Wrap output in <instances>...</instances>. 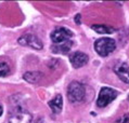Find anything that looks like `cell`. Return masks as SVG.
<instances>
[{
  "label": "cell",
  "instance_id": "cell-1",
  "mask_svg": "<svg viewBox=\"0 0 129 123\" xmlns=\"http://www.w3.org/2000/svg\"><path fill=\"white\" fill-rule=\"evenodd\" d=\"M67 96L72 103H80L85 99L86 91L85 86L80 82L73 81L69 86L67 90Z\"/></svg>",
  "mask_w": 129,
  "mask_h": 123
},
{
  "label": "cell",
  "instance_id": "cell-2",
  "mask_svg": "<svg viewBox=\"0 0 129 123\" xmlns=\"http://www.w3.org/2000/svg\"><path fill=\"white\" fill-rule=\"evenodd\" d=\"M116 48V43L111 38L98 39L94 43V50L101 56H107L112 53Z\"/></svg>",
  "mask_w": 129,
  "mask_h": 123
},
{
  "label": "cell",
  "instance_id": "cell-3",
  "mask_svg": "<svg viewBox=\"0 0 129 123\" xmlns=\"http://www.w3.org/2000/svg\"><path fill=\"white\" fill-rule=\"evenodd\" d=\"M117 97V92L111 88H102L96 100L99 107H106Z\"/></svg>",
  "mask_w": 129,
  "mask_h": 123
},
{
  "label": "cell",
  "instance_id": "cell-4",
  "mask_svg": "<svg viewBox=\"0 0 129 123\" xmlns=\"http://www.w3.org/2000/svg\"><path fill=\"white\" fill-rule=\"evenodd\" d=\"M50 37H51L53 44H59V43H63L67 40H71V38L73 37V32L69 28L58 27L51 32Z\"/></svg>",
  "mask_w": 129,
  "mask_h": 123
},
{
  "label": "cell",
  "instance_id": "cell-5",
  "mask_svg": "<svg viewBox=\"0 0 129 123\" xmlns=\"http://www.w3.org/2000/svg\"><path fill=\"white\" fill-rule=\"evenodd\" d=\"M19 43L22 45H27L30 46L33 49L36 50H40L42 49V42L40 41L37 36L35 35H24L19 39Z\"/></svg>",
  "mask_w": 129,
  "mask_h": 123
},
{
  "label": "cell",
  "instance_id": "cell-6",
  "mask_svg": "<svg viewBox=\"0 0 129 123\" xmlns=\"http://www.w3.org/2000/svg\"><path fill=\"white\" fill-rule=\"evenodd\" d=\"M70 60L75 68H80L88 63V56L82 52H74L73 54H71Z\"/></svg>",
  "mask_w": 129,
  "mask_h": 123
},
{
  "label": "cell",
  "instance_id": "cell-7",
  "mask_svg": "<svg viewBox=\"0 0 129 123\" xmlns=\"http://www.w3.org/2000/svg\"><path fill=\"white\" fill-rule=\"evenodd\" d=\"M9 123H31V115L27 111L20 110L10 118Z\"/></svg>",
  "mask_w": 129,
  "mask_h": 123
},
{
  "label": "cell",
  "instance_id": "cell-8",
  "mask_svg": "<svg viewBox=\"0 0 129 123\" xmlns=\"http://www.w3.org/2000/svg\"><path fill=\"white\" fill-rule=\"evenodd\" d=\"M114 71L120 78V80H123L126 83H129V66L127 64L121 63V64L116 65L114 67Z\"/></svg>",
  "mask_w": 129,
  "mask_h": 123
},
{
  "label": "cell",
  "instance_id": "cell-9",
  "mask_svg": "<svg viewBox=\"0 0 129 123\" xmlns=\"http://www.w3.org/2000/svg\"><path fill=\"white\" fill-rule=\"evenodd\" d=\"M72 45H73V41L67 40L63 43H59V44H53L52 51L54 53H60V54H65L71 50Z\"/></svg>",
  "mask_w": 129,
  "mask_h": 123
},
{
  "label": "cell",
  "instance_id": "cell-10",
  "mask_svg": "<svg viewBox=\"0 0 129 123\" xmlns=\"http://www.w3.org/2000/svg\"><path fill=\"white\" fill-rule=\"evenodd\" d=\"M49 106H50L51 110L54 113L61 112L62 107H63V98H62V96H61L60 94H59V95H56L52 100H50V102H49Z\"/></svg>",
  "mask_w": 129,
  "mask_h": 123
},
{
  "label": "cell",
  "instance_id": "cell-11",
  "mask_svg": "<svg viewBox=\"0 0 129 123\" xmlns=\"http://www.w3.org/2000/svg\"><path fill=\"white\" fill-rule=\"evenodd\" d=\"M91 28L96 32H99V34H112V32L115 31L114 28L105 26V25H92Z\"/></svg>",
  "mask_w": 129,
  "mask_h": 123
},
{
  "label": "cell",
  "instance_id": "cell-12",
  "mask_svg": "<svg viewBox=\"0 0 129 123\" xmlns=\"http://www.w3.org/2000/svg\"><path fill=\"white\" fill-rule=\"evenodd\" d=\"M24 79L29 83H35L40 79V72H26L24 75Z\"/></svg>",
  "mask_w": 129,
  "mask_h": 123
},
{
  "label": "cell",
  "instance_id": "cell-13",
  "mask_svg": "<svg viewBox=\"0 0 129 123\" xmlns=\"http://www.w3.org/2000/svg\"><path fill=\"white\" fill-rule=\"evenodd\" d=\"M10 72V67L7 63H0V77H5Z\"/></svg>",
  "mask_w": 129,
  "mask_h": 123
},
{
  "label": "cell",
  "instance_id": "cell-14",
  "mask_svg": "<svg viewBox=\"0 0 129 123\" xmlns=\"http://www.w3.org/2000/svg\"><path fill=\"white\" fill-rule=\"evenodd\" d=\"M119 123H129V113H127V114H125L123 118L120 119V121H119Z\"/></svg>",
  "mask_w": 129,
  "mask_h": 123
},
{
  "label": "cell",
  "instance_id": "cell-15",
  "mask_svg": "<svg viewBox=\"0 0 129 123\" xmlns=\"http://www.w3.org/2000/svg\"><path fill=\"white\" fill-rule=\"evenodd\" d=\"M79 19H80V15H79V14H78V15H77L76 17H75V21L77 22V24H80V21H79Z\"/></svg>",
  "mask_w": 129,
  "mask_h": 123
},
{
  "label": "cell",
  "instance_id": "cell-16",
  "mask_svg": "<svg viewBox=\"0 0 129 123\" xmlns=\"http://www.w3.org/2000/svg\"><path fill=\"white\" fill-rule=\"evenodd\" d=\"M2 112H3V109H2V107H1V106H0V115H1V114H2Z\"/></svg>",
  "mask_w": 129,
  "mask_h": 123
}]
</instances>
